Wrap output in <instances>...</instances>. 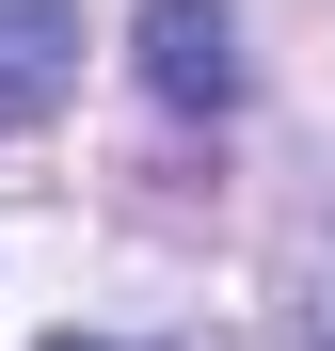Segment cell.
<instances>
[{"label":"cell","instance_id":"cell-2","mask_svg":"<svg viewBox=\"0 0 335 351\" xmlns=\"http://www.w3.org/2000/svg\"><path fill=\"white\" fill-rule=\"evenodd\" d=\"M80 96V0H0V128H48Z\"/></svg>","mask_w":335,"mask_h":351},{"label":"cell","instance_id":"cell-4","mask_svg":"<svg viewBox=\"0 0 335 351\" xmlns=\"http://www.w3.org/2000/svg\"><path fill=\"white\" fill-rule=\"evenodd\" d=\"M48 351H128V335H48Z\"/></svg>","mask_w":335,"mask_h":351},{"label":"cell","instance_id":"cell-3","mask_svg":"<svg viewBox=\"0 0 335 351\" xmlns=\"http://www.w3.org/2000/svg\"><path fill=\"white\" fill-rule=\"evenodd\" d=\"M288 351H335V223H303L288 256Z\"/></svg>","mask_w":335,"mask_h":351},{"label":"cell","instance_id":"cell-1","mask_svg":"<svg viewBox=\"0 0 335 351\" xmlns=\"http://www.w3.org/2000/svg\"><path fill=\"white\" fill-rule=\"evenodd\" d=\"M144 96L160 112H240V32H223V0H144Z\"/></svg>","mask_w":335,"mask_h":351}]
</instances>
